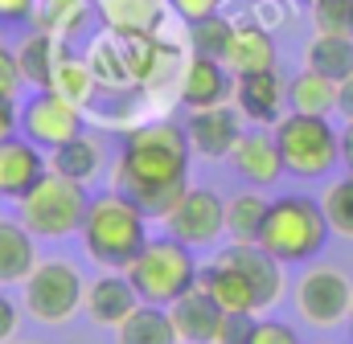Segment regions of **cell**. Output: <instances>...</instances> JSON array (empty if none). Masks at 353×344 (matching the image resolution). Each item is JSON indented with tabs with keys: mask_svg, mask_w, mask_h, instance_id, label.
<instances>
[{
	"mask_svg": "<svg viewBox=\"0 0 353 344\" xmlns=\"http://www.w3.org/2000/svg\"><path fill=\"white\" fill-rule=\"evenodd\" d=\"M189 136L173 119H148L128 127L119 156H115V172L111 184L119 193H128L148 217H169L176 201L189 189Z\"/></svg>",
	"mask_w": 353,
	"mask_h": 344,
	"instance_id": "obj_1",
	"label": "cell"
},
{
	"mask_svg": "<svg viewBox=\"0 0 353 344\" xmlns=\"http://www.w3.org/2000/svg\"><path fill=\"white\" fill-rule=\"evenodd\" d=\"M83 250L103 266H128L148 242V213L119 189L90 197L87 217H83Z\"/></svg>",
	"mask_w": 353,
	"mask_h": 344,
	"instance_id": "obj_2",
	"label": "cell"
},
{
	"mask_svg": "<svg viewBox=\"0 0 353 344\" xmlns=\"http://www.w3.org/2000/svg\"><path fill=\"white\" fill-rule=\"evenodd\" d=\"M329 217L321 209L316 197H304V193H288V197H275L267 205V222L263 234H259V246L271 258H279L283 266H300L308 258H316L329 242Z\"/></svg>",
	"mask_w": 353,
	"mask_h": 344,
	"instance_id": "obj_3",
	"label": "cell"
},
{
	"mask_svg": "<svg viewBox=\"0 0 353 344\" xmlns=\"http://www.w3.org/2000/svg\"><path fill=\"white\" fill-rule=\"evenodd\" d=\"M90 193L83 180H70L62 172H46L21 201H17V217L21 226L33 234V238H46V242H62V238H74L83 230V217H87Z\"/></svg>",
	"mask_w": 353,
	"mask_h": 344,
	"instance_id": "obj_4",
	"label": "cell"
},
{
	"mask_svg": "<svg viewBox=\"0 0 353 344\" xmlns=\"http://www.w3.org/2000/svg\"><path fill=\"white\" fill-rule=\"evenodd\" d=\"M123 275L132 279L140 303L169 308L189 287H197L201 266H197V258H193V250L185 242H176L173 234H165V238H148L144 250L123 266Z\"/></svg>",
	"mask_w": 353,
	"mask_h": 344,
	"instance_id": "obj_5",
	"label": "cell"
},
{
	"mask_svg": "<svg viewBox=\"0 0 353 344\" xmlns=\"http://www.w3.org/2000/svg\"><path fill=\"white\" fill-rule=\"evenodd\" d=\"M271 131H275V144L283 156V172H292L300 180H321L341 164V131L329 123V115L288 111Z\"/></svg>",
	"mask_w": 353,
	"mask_h": 344,
	"instance_id": "obj_6",
	"label": "cell"
},
{
	"mask_svg": "<svg viewBox=\"0 0 353 344\" xmlns=\"http://www.w3.org/2000/svg\"><path fill=\"white\" fill-rule=\"evenodd\" d=\"M83 295H87V283L70 258H46L21 283V308L29 312V320L50 328L70 324L83 312Z\"/></svg>",
	"mask_w": 353,
	"mask_h": 344,
	"instance_id": "obj_7",
	"label": "cell"
},
{
	"mask_svg": "<svg viewBox=\"0 0 353 344\" xmlns=\"http://www.w3.org/2000/svg\"><path fill=\"white\" fill-rule=\"evenodd\" d=\"M83 131H87V111L62 98L58 90H33L29 103L21 107V136L33 140L41 152H54Z\"/></svg>",
	"mask_w": 353,
	"mask_h": 344,
	"instance_id": "obj_8",
	"label": "cell"
},
{
	"mask_svg": "<svg viewBox=\"0 0 353 344\" xmlns=\"http://www.w3.org/2000/svg\"><path fill=\"white\" fill-rule=\"evenodd\" d=\"M296 312L312 328H337L353 312V283L333 266H312L296 283Z\"/></svg>",
	"mask_w": 353,
	"mask_h": 344,
	"instance_id": "obj_9",
	"label": "cell"
},
{
	"mask_svg": "<svg viewBox=\"0 0 353 344\" xmlns=\"http://www.w3.org/2000/svg\"><path fill=\"white\" fill-rule=\"evenodd\" d=\"M165 234H173L176 242H185L189 250H205L226 234V201L214 189L189 184L185 197L176 201V209L165 217Z\"/></svg>",
	"mask_w": 353,
	"mask_h": 344,
	"instance_id": "obj_10",
	"label": "cell"
},
{
	"mask_svg": "<svg viewBox=\"0 0 353 344\" xmlns=\"http://www.w3.org/2000/svg\"><path fill=\"white\" fill-rule=\"evenodd\" d=\"M185 136H189V148L205 160H226L243 136V115L239 107L230 103H218V107H201V111H189L185 119Z\"/></svg>",
	"mask_w": 353,
	"mask_h": 344,
	"instance_id": "obj_11",
	"label": "cell"
},
{
	"mask_svg": "<svg viewBox=\"0 0 353 344\" xmlns=\"http://www.w3.org/2000/svg\"><path fill=\"white\" fill-rule=\"evenodd\" d=\"M230 94H234V74L226 70V62L201 58V54H189L185 58L181 83H176V98H181L185 111H201V107L230 103Z\"/></svg>",
	"mask_w": 353,
	"mask_h": 344,
	"instance_id": "obj_12",
	"label": "cell"
},
{
	"mask_svg": "<svg viewBox=\"0 0 353 344\" xmlns=\"http://www.w3.org/2000/svg\"><path fill=\"white\" fill-rule=\"evenodd\" d=\"M234 107L243 119H251L255 127H275L288 115V83L275 70H259V74H239L234 78Z\"/></svg>",
	"mask_w": 353,
	"mask_h": 344,
	"instance_id": "obj_13",
	"label": "cell"
},
{
	"mask_svg": "<svg viewBox=\"0 0 353 344\" xmlns=\"http://www.w3.org/2000/svg\"><path fill=\"white\" fill-rule=\"evenodd\" d=\"M230 164L234 172L255 184V189H271L279 176H283V156H279V144H275V131L255 127V131H243L234 152H230Z\"/></svg>",
	"mask_w": 353,
	"mask_h": 344,
	"instance_id": "obj_14",
	"label": "cell"
},
{
	"mask_svg": "<svg viewBox=\"0 0 353 344\" xmlns=\"http://www.w3.org/2000/svg\"><path fill=\"white\" fill-rule=\"evenodd\" d=\"M46 172H50V160L33 140L12 136V140L0 144V197L21 201Z\"/></svg>",
	"mask_w": 353,
	"mask_h": 344,
	"instance_id": "obj_15",
	"label": "cell"
},
{
	"mask_svg": "<svg viewBox=\"0 0 353 344\" xmlns=\"http://www.w3.org/2000/svg\"><path fill=\"white\" fill-rule=\"evenodd\" d=\"M140 303L136 287L128 275H99L94 283H87V295H83V312H87L90 324L99 328H119L128 320V312Z\"/></svg>",
	"mask_w": 353,
	"mask_h": 344,
	"instance_id": "obj_16",
	"label": "cell"
},
{
	"mask_svg": "<svg viewBox=\"0 0 353 344\" xmlns=\"http://www.w3.org/2000/svg\"><path fill=\"white\" fill-rule=\"evenodd\" d=\"M169 316H173V324H176L181 344H214V332L222 324V308L214 303V295L201 283L189 287L181 299L169 303Z\"/></svg>",
	"mask_w": 353,
	"mask_h": 344,
	"instance_id": "obj_17",
	"label": "cell"
},
{
	"mask_svg": "<svg viewBox=\"0 0 353 344\" xmlns=\"http://www.w3.org/2000/svg\"><path fill=\"white\" fill-rule=\"evenodd\" d=\"M275 37L271 29H263L259 21H239L234 25V37H230V50H226V70L239 78V74H259V70H275Z\"/></svg>",
	"mask_w": 353,
	"mask_h": 344,
	"instance_id": "obj_18",
	"label": "cell"
},
{
	"mask_svg": "<svg viewBox=\"0 0 353 344\" xmlns=\"http://www.w3.org/2000/svg\"><path fill=\"white\" fill-rule=\"evenodd\" d=\"M94 17L115 33H161L169 21V0H94Z\"/></svg>",
	"mask_w": 353,
	"mask_h": 344,
	"instance_id": "obj_19",
	"label": "cell"
},
{
	"mask_svg": "<svg viewBox=\"0 0 353 344\" xmlns=\"http://www.w3.org/2000/svg\"><path fill=\"white\" fill-rule=\"evenodd\" d=\"M37 266V238L21 217H0V287H21Z\"/></svg>",
	"mask_w": 353,
	"mask_h": 344,
	"instance_id": "obj_20",
	"label": "cell"
},
{
	"mask_svg": "<svg viewBox=\"0 0 353 344\" xmlns=\"http://www.w3.org/2000/svg\"><path fill=\"white\" fill-rule=\"evenodd\" d=\"M90 21H94V4H90V0H37L29 25L70 45L74 37L87 33Z\"/></svg>",
	"mask_w": 353,
	"mask_h": 344,
	"instance_id": "obj_21",
	"label": "cell"
},
{
	"mask_svg": "<svg viewBox=\"0 0 353 344\" xmlns=\"http://www.w3.org/2000/svg\"><path fill=\"white\" fill-rule=\"evenodd\" d=\"M115 344H181L176 324L169 308L161 303H136L128 312V320L115 328Z\"/></svg>",
	"mask_w": 353,
	"mask_h": 344,
	"instance_id": "obj_22",
	"label": "cell"
},
{
	"mask_svg": "<svg viewBox=\"0 0 353 344\" xmlns=\"http://www.w3.org/2000/svg\"><path fill=\"white\" fill-rule=\"evenodd\" d=\"M66 41L41 33V29H29L17 45V66L25 74V83L33 90H50V78H54V66H58V54H62Z\"/></svg>",
	"mask_w": 353,
	"mask_h": 344,
	"instance_id": "obj_23",
	"label": "cell"
},
{
	"mask_svg": "<svg viewBox=\"0 0 353 344\" xmlns=\"http://www.w3.org/2000/svg\"><path fill=\"white\" fill-rule=\"evenodd\" d=\"M304 66L333 83H345L353 74V33H316L304 50Z\"/></svg>",
	"mask_w": 353,
	"mask_h": 344,
	"instance_id": "obj_24",
	"label": "cell"
},
{
	"mask_svg": "<svg viewBox=\"0 0 353 344\" xmlns=\"http://www.w3.org/2000/svg\"><path fill=\"white\" fill-rule=\"evenodd\" d=\"M46 160H50V172H62V176H70V180L90 184V180L103 172V144L83 131V136L66 140L62 148H54Z\"/></svg>",
	"mask_w": 353,
	"mask_h": 344,
	"instance_id": "obj_25",
	"label": "cell"
},
{
	"mask_svg": "<svg viewBox=\"0 0 353 344\" xmlns=\"http://www.w3.org/2000/svg\"><path fill=\"white\" fill-rule=\"evenodd\" d=\"M50 90H58L62 98H70V103H79V107L94 103L99 78H94V70H90L87 54H74L70 45H62L58 66H54V78H50Z\"/></svg>",
	"mask_w": 353,
	"mask_h": 344,
	"instance_id": "obj_26",
	"label": "cell"
},
{
	"mask_svg": "<svg viewBox=\"0 0 353 344\" xmlns=\"http://www.w3.org/2000/svg\"><path fill=\"white\" fill-rule=\"evenodd\" d=\"M267 205H271V201H267L259 189L234 193V197L226 201V234H230V242H243V246L259 242L263 222H267Z\"/></svg>",
	"mask_w": 353,
	"mask_h": 344,
	"instance_id": "obj_27",
	"label": "cell"
},
{
	"mask_svg": "<svg viewBox=\"0 0 353 344\" xmlns=\"http://www.w3.org/2000/svg\"><path fill=\"white\" fill-rule=\"evenodd\" d=\"M288 111H300V115H333L337 111V83L304 66L288 83Z\"/></svg>",
	"mask_w": 353,
	"mask_h": 344,
	"instance_id": "obj_28",
	"label": "cell"
},
{
	"mask_svg": "<svg viewBox=\"0 0 353 344\" xmlns=\"http://www.w3.org/2000/svg\"><path fill=\"white\" fill-rule=\"evenodd\" d=\"M234 25H239V21H230V17H222V12H210V17H201V21H189V25H185V50L222 62L226 50H230Z\"/></svg>",
	"mask_w": 353,
	"mask_h": 344,
	"instance_id": "obj_29",
	"label": "cell"
},
{
	"mask_svg": "<svg viewBox=\"0 0 353 344\" xmlns=\"http://www.w3.org/2000/svg\"><path fill=\"white\" fill-rule=\"evenodd\" d=\"M321 209L329 217V230L341 234V238H353V172H345L341 180H333L321 197Z\"/></svg>",
	"mask_w": 353,
	"mask_h": 344,
	"instance_id": "obj_30",
	"label": "cell"
},
{
	"mask_svg": "<svg viewBox=\"0 0 353 344\" xmlns=\"http://www.w3.org/2000/svg\"><path fill=\"white\" fill-rule=\"evenodd\" d=\"M316 33H353V0H312Z\"/></svg>",
	"mask_w": 353,
	"mask_h": 344,
	"instance_id": "obj_31",
	"label": "cell"
},
{
	"mask_svg": "<svg viewBox=\"0 0 353 344\" xmlns=\"http://www.w3.org/2000/svg\"><path fill=\"white\" fill-rule=\"evenodd\" d=\"M255 320L259 316H251V312H222V324L214 332V344H251Z\"/></svg>",
	"mask_w": 353,
	"mask_h": 344,
	"instance_id": "obj_32",
	"label": "cell"
},
{
	"mask_svg": "<svg viewBox=\"0 0 353 344\" xmlns=\"http://www.w3.org/2000/svg\"><path fill=\"white\" fill-rule=\"evenodd\" d=\"M21 90H25V74H21V66H17V50H8V45H0V98H21Z\"/></svg>",
	"mask_w": 353,
	"mask_h": 344,
	"instance_id": "obj_33",
	"label": "cell"
},
{
	"mask_svg": "<svg viewBox=\"0 0 353 344\" xmlns=\"http://www.w3.org/2000/svg\"><path fill=\"white\" fill-rule=\"evenodd\" d=\"M251 344H300V336H296L292 324H283V320H255Z\"/></svg>",
	"mask_w": 353,
	"mask_h": 344,
	"instance_id": "obj_34",
	"label": "cell"
},
{
	"mask_svg": "<svg viewBox=\"0 0 353 344\" xmlns=\"http://www.w3.org/2000/svg\"><path fill=\"white\" fill-rule=\"evenodd\" d=\"M222 4H226V0H169V8H173L185 25L210 17V12H222Z\"/></svg>",
	"mask_w": 353,
	"mask_h": 344,
	"instance_id": "obj_35",
	"label": "cell"
},
{
	"mask_svg": "<svg viewBox=\"0 0 353 344\" xmlns=\"http://www.w3.org/2000/svg\"><path fill=\"white\" fill-rule=\"evenodd\" d=\"M17 332H21V308L4 295V287H0V344L17 341Z\"/></svg>",
	"mask_w": 353,
	"mask_h": 344,
	"instance_id": "obj_36",
	"label": "cell"
},
{
	"mask_svg": "<svg viewBox=\"0 0 353 344\" xmlns=\"http://www.w3.org/2000/svg\"><path fill=\"white\" fill-rule=\"evenodd\" d=\"M33 4L37 0H0V25H25V21H33Z\"/></svg>",
	"mask_w": 353,
	"mask_h": 344,
	"instance_id": "obj_37",
	"label": "cell"
},
{
	"mask_svg": "<svg viewBox=\"0 0 353 344\" xmlns=\"http://www.w3.org/2000/svg\"><path fill=\"white\" fill-rule=\"evenodd\" d=\"M21 136V107L12 98H0V144Z\"/></svg>",
	"mask_w": 353,
	"mask_h": 344,
	"instance_id": "obj_38",
	"label": "cell"
},
{
	"mask_svg": "<svg viewBox=\"0 0 353 344\" xmlns=\"http://www.w3.org/2000/svg\"><path fill=\"white\" fill-rule=\"evenodd\" d=\"M337 115H345V123L353 119V74L345 83H337Z\"/></svg>",
	"mask_w": 353,
	"mask_h": 344,
	"instance_id": "obj_39",
	"label": "cell"
},
{
	"mask_svg": "<svg viewBox=\"0 0 353 344\" xmlns=\"http://www.w3.org/2000/svg\"><path fill=\"white\" fill-rule=\"evenodd\" d=\"M341 164L353 172V119L341 127Z\"/></svg>",
	"mask_w": 353,
	"mask_h": 344,
	"instance_id": "obj_40",
	"label": "cell"
},
{
	"mask_svg": "<svg viewBox=\"0 0 353 344\" xmlns=\"http://www.w3.org/2000/svg\"><path fill=\"white\" fill-rule=\"evenodd\" d=\"M8 344H37V341H8Z\"/></svg>",
	"mask_w": 353,
	"mask_h": 344,
	"instance_id": "obj_41",
	"label": "cell"
},
{
	"mask_svg": "<svg viewBox=\"0 0 353 344\" xmlns=\"http://www.w3.org/2000/svg\"><path fill=\"white\" fill-rule=\"evenodd\" d=\"M350 341H353V312H350Z\"/></svg>",
	"mask_w": 353,
	"mask_h": 344,
	"instance_id": "obj_42",
	"label": "cell"
},
{
	"mask_svg": "<svg viewBox=\"0 0 353 344\" xmlns=\"http://www.w3.org/2000/svg\"><path fill=\"white\" fill-rule=\"evenodd\" d=\"M308 4H312V0H308Z\"/></svg>",
	"mask_w": 353,
	"mask_h": 344,
	"instance_id": "obj_43",
	"label": "cell"
}]
</instances>
